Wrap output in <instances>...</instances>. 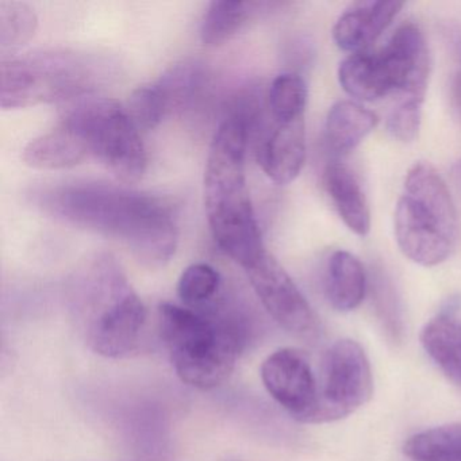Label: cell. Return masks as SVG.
I'll return each instance as SVG.
<instances>
[{
	"mask_svg": "<svg viewBox=\"0 0 461 461\" xmlns=\"http://www.w3.org/2000/svg\"><path fill=\"white\" fill-rule=\"evenodd\" d=\"M104 77L90 56L69 50H45L4 56L0 61V106L28 109L90 95Z\"/></svg>",
	"mask_w": 461,
	"mask_h": 461,
	"instance_id": "obj_5",
	"label": "cell"
},
{
	"mask_svg": "<svg viewBox=\"0 0 461 461\" xmlns=\"http://www.w3.org/2000/svg\"><path fill=\"white\" fill-rule=\"evenodd\" d=\"M206 85V68L193 59L177 61L155 82L168 117L191 109L201 98Z\"/></svg>",
	"mask_w": 461,
	"mask_h": 461,
	"instance_id": "obj_18",
	"label": "cell"
},
{
	"mask_svg": "<svg viewBox=\"0 0 461 461\" xmlns=\"http://www.w3.org/2000/svg\"><path fill=\"white\" fill-rule=\"evenodd\" d=\"M90 158L79 134L59 122L53 131L31 140L23 150L26 166L36 169H66Z\"/></svg>",
	"mask_w": 461,
	"mask_h": 461,
	"instance_id": "obj_15",
	"label": "cell"
},
{
	"mask_svg": "<svg viewBox=\"0 0 461 461\" xmlns=\"http://www.w3.org/2000/svg\"><path fill=\"white\" fill-rule=\"evenodd\" d=\"M379 53L390 77L393 93L403 94L404 99L423 102L430 60L420 29L414 23H404L396 29Z\"/></svg>",
	"mask_w": 461,
	"mask_h": 461,
	"instance_id": "obj_12",
	"label": "cell"
},
{
	"mask_svg": "<svg viewBox=\"0 0 461 461\" xmlns=\"http://www.w3.org/2000/svg\"><path fill=\"white\" fill-rule=\"evenodd\" d=\"M307 87L298 74L285 72L275 77L269 87L267 104L276 122H293L304 118Z\"/></svg>",
	"mask_w": 461,
	"mask_h": 461,
	"instance_id": "obj_23",
	"label": "cell"
},
{
	"mask_svg": "<svg viewBox=\"0 0 461 461\" xmlns=\"http://www.w3.org/2000/svg\"><path fill=\"white\" fill-rule=\"evenodd\" d=\"M420 344L438 368L461 387V321L442 314L426 323Z\"/></svg>",
	"mask_w": 461,
	"mask_h": 461,
	"instance_id": "obj_20",
	"label": "cell"
},
{
	"mask_svg": "<svg viewBox=\"0 0 461 461\" xmlns=\"http://www.w3.org/2000/svg\"><path fill=\"white\" fill-rule=\"evenodd\" d=\"M342 90L358 101H377L393 93L390 77L380 53H353L339 68Z\"/></svg>",
	"mask_w": 461,
	"mask_h": 461,
	"instance_id": "obj_16",
	"label": "cell"
},
{
	"mask_svg": "<svg viewBox=\"0 0 461 461\" xmlns=\"http://www.w3.org/2000/svg\"><path fill=\"white\" fill-rule=\"evenodd\" d=\"M221 287L222 277L214 267L193 264L180 275L177 295L185 307L203 309L220 296Z\"/></svg>",
	"mask_w": 461,
	"mask_h": 461,
	"instance_id": "obj_24",
	"label": "cell"
},
{
	"mask_svg": "<svg viewBox=\"0 0 461 461\" xmlns=\"http://www.w3.org/2000/svg\"><path fill=\"white\" fill-rule=\"evenodd\" d=\"M374 393L371 364L358 342H334L322 364L320 396L314 422H333L353 414Z\"/></svg>",
	"mask_w": 461,
	"mask_h": 461,
	"instance_id": "obj_8",
	"label": "cell"
},
{
	"mask_svg": "<svg viewBox=\"0 0 461 461\" xmlns=\"http://www.w3.org/2000/svg\"><path fill=\"white\" fill-rule=\"evenodd\" d=\"M256 156L264 174L275 185H285L301 174L306 160L304 118L276 122L271 117L255 131Z\"/></svg>",
	"mask_w": 461,
	"mask_h": 461,
	"instance_id": "obj_11",
	"label": "cell"
},
{
	"mask_svg": "<svg viewBox=\"0 0 461 461\" xmlns=\"http://www.w3.org/2000/svg\"><path fill=\"white\" fill-rule=\"evenodd\" d=\"M83 287L90 306L87 341L107 358H121L137 349L147 322V309L110 256L96 258L87 268Z\"/></svg>",
	"mask_w": 461,
	"mask_h": 461,
	"instance_id": "obj_6",
	"label": "cell"
},
{
	"mask_svg": "<svg viewBox=\"0 0 461 461\" xmlns=\"http://www.w3.org/2000/svg\"><path fill=\"white\" fill-rule=\"evenodd\" d=\"M403 452L412 461H461V423L420 431L404 442Z\"/></svg>",
	"mask_w": 461,
	"mask_h": 461,
	"instance_id": "obj_22",
	"label": "cell"
},
{
	"mask_svg": "<svg viewBox=\"0 0 461 461\" xmlns=\"http://www.w3.org/2000/svg\"><path fill=\"white\" fill-rule=\"evenodd\" d=\"M244 271L264 309L283 329L306 341L320 337L314 310L271 253L266 250Z\"/></svg>",
	"mask_w": 461,
	"mask_h": 461,
	"instance_id": "obj_9",
	"label": "cell"
},
{
	"mask_svg": "<svg viewBox=\"0 0 461 461\" xmlns=\"http://www.w3.org/2000/svg\"><path fill=\"white\" fill-rule=\"evenodd\" d=\"M158 328L179 379L198 390L220 387L247 347V320L217 298L203 309L163 303Z\"/></svg>",
	"mask_w": 461,
	"mask_h": 461,
	"instance_id": "obj_3",
	"label": "cell"
},
{
	"mask_svg": "<svg viewBox=\"0 0 461 461\" xmlns=\"http://www.w3.org/2000/svg\"><path fill=\"white\" fill-rule=\"evenodd\" d=\"M29 198L60 222L121 242L148 268L166 266L176 252V212L158 196L107 183L67 182L40 185Z\"/></svg>",
	"mask_w": 461,
	"mask_h": 461,
	"instance_id": "obj_1",
	"label": "cell"
},
{
	"mask_svg": "<svg viewBox=\"0 0 461 461\" xmlns=\"http://www.w3.org/2000/svg\"><path fill=\"white\" fill-rule=\"evenodd\" d=\"M450 48L456 59L455 74L450 79V104L458 118H461V25L455 26L449 32Z\"/></svg>",
	"mask_w": 461,
	"mask_h": 461,
	"instance_id": "obj_28",
	"label": "cell"
},
{
	"mask_svg": "<svg viewBox=\"0 0 461 461\" xmlns=\"http://www.w3.org/2000/svg\"><path fill=\"white\" fill-rule=\"evenodd\" d=\"M68 104L60 123L82 137L90 158L122 182H139L147 171V150L126 107L113 99L90 95Z\"/></svg>",
	"mask_w": 461,
	"mask_h": 461,
	"instance_id": "obj_7",
	"label": "cell"
},
{
	"mask_svg": "<svg viewBox=\"0 0 461 461\" xmlns=\"http://www.w3.org/2000/svg\"><path fill=\"white\" fill-rule=\"evenodd\" d=\"M393 226L399 249L420 266H438L455 249L457 210L447 183L430 164L415 163L407 172Z\"/></svg>",
	"mask_w": 461,
	"mask_h": 461,
	"instance_id": "obj_4",
	"label": "cell"
},
{
	"mask_svg": "<svg viewBox=\"0 0 461 461\" xmlns=\"http://www.w3.org/2000/svg\"><path fill=\"white\" fill-rule=\"evenodd\" d=\"M323 179L342 222L353 233L366 237L371 229V212L355 172L347 164L333 161L326 167Z\"/></svg>",
	"mask_w": 461,
	"mask_h": 461,
	"instance_id": "obj_14",
	"label": "cell"
},
{
	"mask_svg": "<svg viewBox=\"0 0 461 461\" xmlns=\"http://www.w3.org/2000/svg\"><path fill=\"white\" fill-rule=\"evenodd\" d=\"M261 380L269 395L299 422H314L320 384L304 353L282 348L261 366Z\"/></svg>",
	"mask_w": 461,
	"mask_h": 461,
	"instance_id": "obj_10",
	"label": "cell"
},
{
	"mask_svg": "<svg viewBox=\"0 0 461 461\" xmlns=\"http://www.w3.org/2000/svg\"><path fill=\"white\" fill-rule=\"evenodd\" d=\"M402 2H356L342 13L333 28L337 47L352 53L366 52L393 18L403 9Z\"/></svg>",
	"mask_w": 461,
	"mask_h": 461,
	"instance_id": "obj_13",
	"label": "cell"
},
{
	"mask_svg": "<svg viewBox=\"0 0 461 461\" xmlns=\"http://www.w3.org/2000/svg\"><path fill=\"white\" fill-rule=\"evenodd\" d=\"M422 104L414 99H403L391 112L387 129L393 139L402 142H411L417 139L422 122Z\"/></svg>",
	"mask_w": 461,
	"mask_h": 461,
	"instance_id": "obj_27",
	"label": "cell"
},
{
	"mask_svg": "<svg viewBox=\"0 0 461 461\" xmlns=\"http://www.w3.org/2000/svg\"><path fill=\"white\" fill-rule=\"evenodd\" d=\"M456 174H457L458 182L461 183V160L458 161L457 169H456Z\"/></svg>",
	"mask_w": 461,
	"mask_h": 461,
	"instance_id": "obj_29",
	"label": "cell"
},
{
	"mask_svg": "<svg viewBox=\"0 0 461 461\" xmlns=\"http://www.w3.org/2000/svg\"><path fill=\"white\" fill-rule=\"evenodd\" d=\"M264 2L214 0L207 7L201 25V39L204 45L215 47L230 40L242 26L267 7Z\"/></svg>",
	"mask_w": 461,
	"mask_h": 461,
	"instance_id": "obj_21",
	"label": "cell"
},
{
	"mask_svg": "<svg viewBox=\"0 0 461 461\" xmlns=\"http://www.w3.org/2000/svg\"><path fill=\"white\" fill-rule=\"evenodd\" d=\"M247 121L234 109L218 126L204 168V207L218 247L245 268L266 252L247 182Z\"/></svg>",
	"mask_w": 461,
	"mask_h": 461,
	"instance_id": "obj_2",
	"label": "cell"
},
{
	"mask_svg": "<svg viewBox=\"0 0 461 461\" xmlns=\"http://www.w3.org/2000/svg\"><path fill=\"white\" fill-rule=\"evenodd\" d=\"M39 17L33 7L18 0L0 2V47L15 50L23 47L36 33Z\"/></svg>",
	"mask_w": 461,
	"mask_h": 461,
	"instance_id": "obj_25",
	"label": "cell"
},
{
	"mask_svg": "<svg viewBox=\"0 0 461 461\" xmlns=\"http://www.w3.org/2000/svg\"><path fill=\"white\" fill-rule=\"evenodd\" d=\"M377 125L376 114L352 101L337 102L325 123V141L337 155L352 152Z\"/></svg>",
	"mask_w": 461,
	"mask_h": 461,
	"instance_id": "obj_19",
	"label": "cell"
},
{
	"mask_svg": "<svg viewBox=\"0 0 461 461\" xmlns=\"http://www.w3.org/2000/svg\"><path fill=\"white\" fill-rule=\"evenodd\" d=\"M329 303L337 312H348L360 306L366 291L363 264L347 250H337L329 258L325 282Z\"/></svg>",
	"mask_w": 461,
	"mask_h": 461,
	"instance_id": "obj_17",
	"label": "cell"
},
{
	"mask_svg": "<svg viewBox=\"0 0 461 461\" xmlns=\"http://www.w3.org/2000/svg\"><path fill=\"white\" fill-rule=\"evenodd\" d=\"M126 110L139 131H152L168 117L155 83L136 88L129 96Z\"/></svg>",
	"mask_w": 461,
	"mask_h": 461,
	"instance_id": "obj_26",
	"label": "cell"
}]
</instances>
